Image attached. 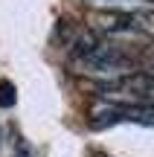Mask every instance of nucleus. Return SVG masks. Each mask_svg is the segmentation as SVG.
<instances>
[{
    "label": "nucleus",
    "mask_w": 154,
    "mask_h": 157,
    "mask_svg": "<svg viewBox=\"0 0 154 157\" xmlns=\"http://www.w3.org/2000/svg\"><path fill=\"white\" fill-rule=\"evenodd\" d=\"M140 70H143V73H148V76H154V56L143 58V64H140Z\"/></svg>",
    "instance_id": "0eeeda50"
},
{
    "label": "nucleus",
    "mask_w": 154,
    "mask_h": 157,
    "mask_svg": "<svg viewBox=\"0 0 154 157\" xmlns=\"http://www.w3.org/2000/svg\"><path fill=\"white\" fill-rule=\"evenodd\" d=\"M90 128H111V125L134 122V125H154V108H140V105H122V102H105L96 99L87 113Z\"/></svg>",
    "instance_id": "20e7f679"
},
{
    "label": "nucleus",
    "mask_w": 154,
    "mask_h": 157,
    "mask_svg": "<svg viewBox=\"0 0 154 157\" xmlns=\"http://www.w3.org/2000/svg\"><path fill=\"white\" fill-rule=\"evenodd\" d=\"M15 157H35V151H32V148H29V143H26V140H17Z\"/></svg>",
    "instance_id": "423d86ee"
},
{
    "label": "nucleus",
    "mask_w": 154,
    "mask_h": 157,
    "mask_svg": "<svg viewBox=\"0 0 154 157\" xmlns=\"http://www.w3.org/2000/svg\"><path fill=\"white\" fill-rule=\"evenodd\" d=\"M15 105V84L12 82H0V108H12Z\"/></svg>",
    "instance_id": "39448f33"
},
{
    "label": "nucleus",
    "mask_w": 154,
    "mask_h": 157,
    "mask_svg": "<svg viewBox=\"0 0 154 157\" xmlns=\"http://www.w3.org/2000/svg\"><path fill=\"white\" fill-rule=\"evenodd\" d=\"M67 61L73 73L87 76L96 84H102V82L122 78L128 73H137L143 58L131 47L116 44L93 29H85V32H76L73 41L67 44Z\"/></svg>",
    "instance_id": "f257e3e1"
},
{
    "label": "nucleus",
    "mask_w": 154,
    "mask_h": 157,
    "mask_svg": "<svg viewBox=\"0 0 154 157\" xmlns=\"http://www.w3.org/2000/svg\"><path fill=\"white\" fill-rule=\"evenodd\" d=\"M93 157H108V154H102V151H96V154H93Z\"/></svg>",
    "instance_id": "6e6552de"
},
{
    "label": "nucleus",
    "mask_w": 154,
    "mask_h": 157,
    "mask_svg": "<svg viewBox=\"0 0 154 157\" xmlns=\"http://www.w3.org/2000/svg\"><path fill=\"white\" fill-rule=\"evenodd\" d=\"M87 26L105 38L125 44L134 50V44L154 41V9L145 6H125V9H90Z\"/></svg>",
    "instance_id": "f03ea898"
},
{
    "label": "nucleus",
    "mask_w": 154,
    "mask_h": 157,
    "mask_svg": "<svg viewBox=\"0 0 154 157\" xmlns=\"http://www.w3.org/2000/svg\"><path fill=\"white\" fill-rule=\"evenodd\" d=\"M96 99L154 108V76L137 70V73H128L122 78H114V82H102L96 84Z\"/></svg>",
    "instance_id": "7ed1b4c3"
},
{
    "label": "nucleus",
    "mask_w": 154,
    "mask_h": 157,
    "mask_svg": "<svg viewBox=\"0 0 154 157\" xmlns=\"http://www.w3.org/2000/svg\"><path fill=\"white\" fill-rule=\"evenodd\" d=\"M0 140H3V131H0Z\"/></svg>",
    "instance_id": "1a4fd4ad"
}]
</instances>
